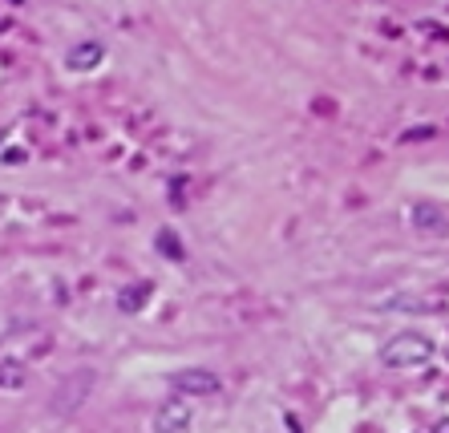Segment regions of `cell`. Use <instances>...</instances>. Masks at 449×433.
Wrapping results in <instances>:
<instances>
[{"label": "cell", "instance_id": "obj_1", "mask_svg": "<svg viewBox=\"0 0 449 433\" xmlns=\"http://www.w3.org/2000/svg\"><path fill=\"white\" fill-rule=\"evenodd\" d=\"M425 360H434V340L421 332H397L388 344H381L385 369H421Z\"/></svg>", "mask_w": 449, "mask_h": 433}, {"label": "cell", "instance_id": "obj_2", "mask_svg": "<svg viewBox=\"0 0 449 433\" xmlns=\"http://www.w3.org/2000/svg\"><path fill=\"white\" fill-rule=\"evenodd\" d=\"M170 389L182 393V397H215L223 389V381H219V372H210V369H178L170 377Z\"/></svg>", "mask_w": 449, "mask_h": 433}, {"label": "cell", "instance_id": "obj_3", "mask_svg": "<svg viewBox=\"0 0 449 433\" xmlns=\"http://www.w3.org/2000/svg\"><path fill=\"white\" fill-rule=\"evenodd\" d=\"M94 389V372H77V377H65V385L53 393V413H73L81 401H85V393Z\"/></svg>", "mask_w": 449, "mask_h": 433}, {"label": "cell", "instance_id": "obj_4", "mask_svg": "<svg viewBox=\"0 0 449 433\" xmlns=\"http://www.w3.org/2000/svg\"><path fill=\"white\" fill-rule=\"evenodd\" d=\"M194 421V409L186 401H166L154 413V433H186Z\"/></svg>", "mask_w": 449, "mask_h": 433}, {"label": "cell", "instance_id": "obj_5", "mask_svg": "<svg viewBox=\"0 0 449 433\" xmlns=\"http://www.w3.org/2000/svg\"><path fill=\"white\" fill-rule=\"evenodd\" d=\"M413 227H417L421 235H429V239H449V215L434 203H417L413 207Z\"/></svg>", "mask_w": 449, "mask_h": 433}, {"label": "cell", "instance_id": "obj_6", "mask_svg": "<svg viewBox=\"0 0 449 433\" xmlns=\"http://www.w3.org/2000/svg\"><path fill=\"white\" fill-rule=\"evenodd\" d=\"M101 57H106V45H101V41H81V45L69 49L65 65H69L73 73H89V69H97V65H101Z\"/></svg>", "mask_w": 449, "mask_h": 433}, {"label": "cell", "instance_id": "obj_7", "mask_svg": "<svg viewBox=\"0 0 449 433\" xmlns=\"http://www.w3.org/2000/svg\"><path fill=\"white\" fill-rule=\"evenodd\" d=\"M150 284H129V288H122L118 291V308H122V312H138V308H146V300H150Z\"/></svg>", "mask_w": 449, "mask_h": 433}, {"label": "cell", "instance_id": "obj_8", "mask_svg": "<svg viewBox=\"0 0 449 433\" xmlns=\"http://www.w3.org/2000/svg\"><path fill=\"white\" fill-rule=\"evenodd\" d=\"M29 385V369L20 360H0V389H25Z\"/></svg>", "mask_w": 449, "mask_h": 433}, {"label": "cell", "instance_id": "obj_9", "mask_svg": "<svg viewBox=\"0 0 449 433\" xmlns=\"http://www.w3.org/2000/svg\"><path fill=\"white\" fill-rule=\"evenodd\" d=\"M158 247H162V251H166V256H182V247H178V235H170V231H162V235H158Z\"/></svg>", "mask_w": 449, "mask_h": 433}, {"label": "cell", "instance_id": "obj_10", "mask_svg": "<svg viewBox=\"0 0 449 433\" xmlns=\"http://www.w3.org/2000/svg\"><path fill=\"white\" fill-rule=\"evenodd\" d=\"M437 130L434 126H417V130H409V134H401V142H421V138H434Z\"/></svg>", "mask_w": 449, "mask_h": 433}, {"label": "cell", "instance_id": "obj_11", "mask_svg": "<svg viewBox=\"0 0 449 433\" xmlns=\"http://www.w3.org/2000/svg\"><path fill=\"white\" fill-rule=\"evenodd\" d=\"M441 433H449V421H441Z\"/></svg>", "mask_w": 449, "mask_h": 433}]
</instances>
